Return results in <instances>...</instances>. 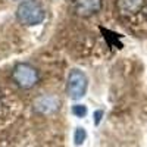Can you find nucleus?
Listing matches in <instances>:
<instances>
[{"mask_svg":"<svg viewBox=\"0 0 147 147\" xmlns=\"http://www.w3.org/2000/svg\"><path fill=\"white\" fill-rule=\"evenodd\" d=\"M16 18L24 25H38L46 18V10L37 0H25L18 6Z\"/></svg>","mask_w":147,"mask_h":147,"instance_id":"obj_1","label":"nucleus"},{"mask_svg":"<svg viewBox=\"0 0 147 147\" xmlns=\"http://www.w3.org/2000/svg\"><path fill=\"white\" fill-rule=\"evenodd\" d=\"M12 78L21 88H31L38 82V72L37 69L28 63H18L13 68Z\"/></svg>","mask_w":147,"mask_h":147,"instance_id":"obj_2","label":"nucleus"},{"mask_svg":"<svg viewBox=\"0 0 147 147\" xmlns=\"http://www.w3.org/2000/svg\"><path fill=\"white\" fill-rule=\"evenodd\" d=\"M88 80L85 77V74L80 69H72L68 75V84H66V93L71 99L78 100L85 96L87 91Z\"/></svg>","mask_w":147,"mask_h":147,"instance_id":"obj_3","label":"nucleus"},{"mask_svg":"<svg viewBox=\"0 0 147 147\" xmlns=\"http://www.w3.org/2000/svg\"><path fill=\"white\" fill-rule=\"evenodd\" d=\"M102 9V0H75L74 12L82 18L91 16Z\"/></svg>","mask_w":147,"mask_h":147,"instance_id":"obj_4","label":"nucleus"},{"mask_svg":"<svg viewBox=\"0 0 147 147\" xmlns=\"http://www.w3.org/2000/svg\"><path fill=\"white\" fill-rule=\"evenodd\" d=\"M59 105H60V102L57 97L47 94V96H40L34 102V109L41 115H50V113H55L59 109Z\"/></svg>","mask_w":147,"mask_h":147,"instance_id":"obj_5","label":"nucleus"},{"mask_svg":"<svg viewBox=\"0 0 147 147\" xmlns=\"http://www.w3.org/2000/svg\"><path fill=\"white\" fill-rule=\"evenodd\" d=\"M144 0H116V7L122 15H136L141 10Z\"/></svg>","mask_w":147,"mask_h":147,"instance_id":"obj_6","label":"nucleus"},{"mask_svg":"<svg viewBox=\"0 0 147 147\" xmlns=\"http://www.w3.org/2000/svg\"><path fill=\"white\" fill-rule=\"evenodd\" d=\"M85 138H87V132H85V129L84 128H77L75 129V134H74V141H75V144L77 146H81L84 141H85Z\"/></svg>","mask_w":147,"mask_h":147,"instance_id":"obj_7","label":"nucleus"},{"mask_svg":"<svg viewBox=\"0 0 147 147\" xmlns=\"http://www.w3.org/2000/svg\"><path fill=\"white\" fill-rule=\"evenodd\" d=\"M72 113L78 118H84L87 115V107L84 105H75V106H72Z\"/></svg>","mask_w":147,"mask_h":147,"instance_id":"obj_8","label":"nucleus"},{"mask_svg":"<svg viewBox=\"0 0 147 147\" xmlns=\"http://www.w3.org/2000/svg\"><path fill=\"white\" fill-rule=\"evenodd\" d=\"M102 116H103V110H96V112H94V122H96V125L100 122Z\"/></svg>","mask_w":147,"mask_h":147,"instance_id":"obj_9","label":"nucleus"}]
</instances>
